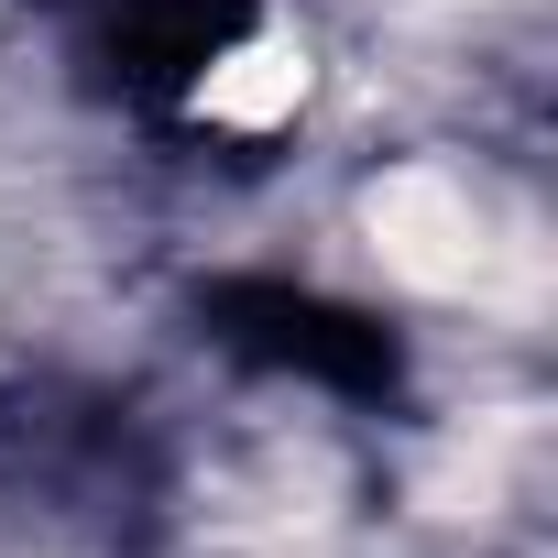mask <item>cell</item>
Segmentation results:
<instances>
[{
    "instance_id": "1",
    "label": "cell",
    "mask_w": 558,
    "mask_h": 558,
    "mask_svg": "<svg viewBox=\"0 0 558 558\" xmlns=\"http://www.w3.org/2000/svg\"><path fill=\"white\" fill-rule=\"evenodd\" d=\"M362 230L384 252V274H405L416 296H482L504 274V241H493V197L449 165H395L373 197H362Z\"/></svg>"
},
{
    "instance_id": "2",
    "label": "cell",
    "mask_w": 558,
    "mask_h": 558,
    "mask_svg": "<svg viewBox=\"0 0 558 558\" xmlns=\"http://www.w3.org/2000/svg\"><path fill=\"white\" fill-rule=\"evenodd\" d=\"M296 99H307V45H296V34H252V45H230V56L197 77V121H230V132L296 121Z\"/></svg>"
}]
</instances>
